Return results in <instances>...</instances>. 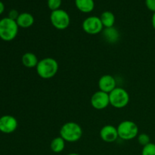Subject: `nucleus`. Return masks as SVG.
<instances>
[{
  "label": "nucleus",
  "instance_id": "1",
  "mask_svg": "<svg viewBox=\"0 0 155 155\" xmlns=\"http://www.w3.org/2000/svg\"><path fill=\"white\" fill-rule=\"evenodd\" d=\"M59 65L57 61L53 58H45L39 61L36 66L37 74L44 80L51 79L57 74Z\"/></svg>",
  "mask_w": 155,
  "mask_h": 155
},
{
  "label": "nucleus",
  "instance_id": "2",
  "mask_svg": "<svg viewBox=\"0 0 155 155\" xmlns=\"http://www.w3.org/2000/svg\"><path fill=\"white\" fill-rule=\"evenodd\" d=\"M83 136V129L75 122H68L60 129V136L66 142H76Z\"/></svg>",
  "mask_w": 155,
  "mask_h": 155
},
{
  "label": "nucleus",
  "instance_id": "3",
  "mask_svg": "<svg viewBox=\"0 0 155 155\" xmlns=\"http://www.w3.org/2000/svg\"><path fill=\"white\" fill-rule=\"evenodd\" d=\"M18 27L16 21L9 18H4L0 20V39L5 42H10L15 39L18 33Z\"/></svg>",
  "mask_w": 155,
  "mask_h": 155
},
{
  "label": "nucleus",
  "instance_id": "4",
  "mask_svg": "<svg viewBox=\"0 0 155 155\" xmlns=\"http://www.w3.org/2000/svg\"><path fill=\"white\" fill-rule=\"evenodd\" d=\"M118 136L124 141H130L139 136V127L132 120H124L117 126Z\"/></svg>",
  "mask_w": 155,
  "mask_h": 155
},
{
  "label": "nucleus",
  "instance_id": "5",
  "mask_svg": "<svg viewBox=\"0 0 155 155\" xmlns=\"http://www.w3.org/2000/svg\"><path fill=\"white\" fill-rule=\"evenodd\" d=\"M110 104L115 108H124L130 102V95L124 88L116 87L109 93Z\"/></svg>",
  "mask_w": 155,
  "mask_h": 155
},
{
  "label": "nucleus",
  "instance_id": "6",
  "mask_svg": "<svg viewBox=\"0 0 155 155\" xmlns=\"http://www.w3.org/2000/svg\"><path fill=\"white\" fill-rule=\"evenodd\" d=\"M50 21L53 27L57 30H66L71 24V18L66 11L63 9L53 11L50 15Z\"/></svg>",
  "mask_w": 155,
  "mask_h": 155
},
{
  "label": "nucleus",
  "instance_id": "7",
  "mask_svg": "<svg viewBox=\"0 0 155 155\" xmlns=\"http://www.w3.org/2000/svg\"><path fill=\"white\" fill-rule=\"evenodd\" d=\"M82 27L85 33L89 35H96L101 33L104 30V26L99 17L90 16L83 21Z\"/></svg>",
  "mask_w": 155,
  "mask_h": 155
},
{
  "label": "nucleus",
  "instance_id": "8",
  "mask_svg": "<svg viewBox=\"0 0 155 155\" xmlns=\"http://www.w3.org/2000/svg\"><path fill=\"white\" fill-rule=\"evenodd\" d=\"M91 105L96 110H103L110 104L109 94L98 90L92 95L90 99Z\"/></svg>",
  "mask_w": 155,
  "mask_h": 155
},
{
  "label": "nucleus",
  "instance_id": "9",
  "mask_svg": "<svg viewBox=\"0 0 155 155\" xmlns=\"http://www.w3.org/2000/svg\"><path fill=\"white\" fill-rule=\"evenodd\" d=\"M18 120L12 115H4L0 117V131L5 134H10L17 130Z\"/></svg>",
  "mask_w": 155,
  "mask_h": 155
},
{
  "label": "nucleus",
  "instance_id": "10",
  "mask_svg": "<svg viewBox=\"0 0 155 155\" xmlns=\"http://www.w3.org/2000/svg\"><path fill=\"white\" fill-rule=\"evenodd\" d=\"M99 135L100 138L107 143H112L119 138L117 127L110 124L104 126L100 130Z\"/></svg>",
  "mask_w": 155,
  "mask_h": 155
},
{
  "label": "nucleus",
  "instance_id": "11",
  "mask_svg": "<svg viewBox=\"0 0 155 155\" xmlns=\"http://www.w3.org/2000/svg\"><path fill=\"white\" fill-rule=\"evenodd\" d=\"M116 87L117 82L113 76L105 74V75H103L100 77L99 80H98L99 90L109 94Z\"/></svg>",
  "mask_w": 155,
  "mask_h": 155
},
{
  "label": "nucleus",
  "instance_id": "12",
  "mask_svg": "<svg viewBox=\"0 0 155 155\" xmlns=\"http://www.w3.org/2000/svg\"><path fill=\"white\" fill-rule=\"evenodd\" d=\"M101 33H102V36L104 40L108 42V43H116L117 42H118L120 37L119 31L114 27H109V28H104Z\"/></svg>",
  "mask_w": 155,
  "mask_h": 155
},
{
  "label": "nucleus",
  "instance_id": "13",
  "mask_svg": "<svg viewBox=\"0 0 155 155\" xmlns=\"http://www.w3.org/2000/svg\"><path fill=\"white\" fill-rule=\"evenodd\" d=\"M34 17L28 12H23L18 16L16 22L18 27L21 28H29L34 24Z\"/></svg>",
  "mask_w": 155,
  "mask_h": 155
},
{
  "label": "nucleus",
  "instance_id": "14",
  "mask_svg": "<svg viewBox=\"0 0 155 155\" xmlns=\"http://www.w3.org/2000/svg\"><path fill=\"white\" fill-rule=\"evenodd\" d=\"M21 61H22L23 65L27 68H36L39 63L37 56L33 52L24 53L21 58Z\"/></svg>",
  "mask_w": 155,
  "mask_h": 155
},
{
  "label": "nucleus",
  "instance_id": "15",
  "mask_svg": "<svg viewBox=\"0 0 155 155\" xmlns=\"http://www.w3.org/2000/svg\"><path fill=\"white\" fill-rule=\"evenodd\" d=\"M75 5L83 13H90L95 8L94 0H75Z\"/></svg>",
  "mask_w": 155,
  "mask_h": 155
},
{
  "label": "nucleus",
  "instance_id": "16",
  "mask_svg": "<svg viewBox=\"0 0 155 155\" xmlns=\"http://www.w3.org/2000/svg\"><path fill=\"white\" fill-rule=\"evenodd\" d=\"M99 18L104 26V28H109V27H113L114 26L115 15H114L113 12H110V11H105L101 13Z\"/></svg>",
  "mask_w": 155,
  "mask_h": 155
},
{
  "label": "nucleus",
  "instance_id": "17",
  "mask_svg": "<svg viewBox=\"0 0 155 155\" xmlns=\"http://www.w3.org/2000/svg\"><path fill=\"white\" fill-rule=\"evenodd\" d=\"M65 142L61 136L55 137L51 140L50 144V148L51 151L54 153H61L64 150L65 148Z\"/></svg>",
  "mask_w": 155,
  "mask_h": 155
},
{
  "label": "nucleus",
  "instance_id": "18",
  "mask_svg": "<svg viewBox=\"0 0 155 155\" xmlns=\"http://www.w3.org/2000/svg\"><path fill=\"white\" fill-rule=\"evenodd\" d=\"M142 155H155V144L150 142L144 146L142 150Z\"/></svg>",
  "mask_w": 155,
  "mask_h": 155
},
{
  "label": "nucleus",
  "instance_id": "19",
  "mask_svg": "<svg viewBox=\"0 0 155 155\" xmlns=\"http://www.w3.org/2000/svg\"><path fill=\"white\" fill-rule=\"evenodd\" d=\"M61 3L62 0H47V5L51 12L60 9Z\"/></svg>",
  "mask_w": 155,
  "mask_h": 155
},
{
  "label": "nucleus",
  "instance_id": "20",
  "mask_svg": "<svg viewBox=\"0 0 155 155\" xmlns=\"http://www.w3.org/2000/svg\"><path fill=\"white\" fill-rule=\"evenodd\" d=\"M137 140L139 142V143L143 147L151 142L150 136L148 134H146V133H141V134H139V136H137Z\"/></svg>",
  "mask_w": 155,
  "mask_h": 155
},
{
  "label": "nucleus",
  "instance_id": "21",
  "mask_svg": "<svg viewBox=\"0 0 155 155\" xmlns=\"http://www.w3.org/2000/svg\"><path fill=\"white\" fill-rule=\"evenodd\" d=\"M145 5L149 11L155 12V0H145Z\"/></svg>",
  "mask_w": 155,
  "mask_h": 155
},
{
  "label": "nucleus",
  "instance_id": "22",
  "mask_svg": "<svg viewBox=\"0 0 155 155\" xmlns=\"http://www.w3.org/2000/svg\"><path fill=\"white\" fill-rule=\"evenodd\" d=\"M19 15L20 14L18 13V11L15 10V9H12V10H11L10 12H8V18H9L10 19L14 20V21H16V20L18 19Z\"/></svg>",
  "mask_w": 155,
  "mask_h": 155
},
{
  "label": "nucleus",
  "instance_id": "23",
  "mask_svg": "<svg viewBox=\"0 0 155 155\" xmlns=\"http://www.w3.org/2000/svg\"><path fill=\"white\" fill-rule=\"evenodd\" d=\"M5 11V5L4 4H3V2L2 1H0V15H2V14Z\"/></svg>",
  "mask_w": 155,
  "mask_h": 155
},
{
  "label": "nucleus",
  "instance_id": "24",
  "mask_svg": "<svg viewBox=\"0 0 155 155\" xmlns=\"http://www.w3.org/2000/svg\"><path fill=\"white\" fill-rule=\"evenodd\" d=\"M151 24H152L153 28H154V30H155V12L153 13L152 18H151Z\"/></svg>",
  "mask_w": 155,
  "mask_h": 155
},
{
  "label": "nucleus",
  "instance_id": "25",
  "mask_svg": "<svg viewBox=\"0 0 155 155\" xmlns=\"http://www.w3.org/2000/svg\"><path fill=\"white\" fill-rule=\"evenodd\" d=\"M67 155H80V154H77V153H70V154H68Z\"/></svg>",
  "mask_w": 155,
  "mask_h": 155
},
{
  "label": "nucleus",
  "instance_id": "26",
  "mask_svg": "<svg viewBox=\"0 0 155 155\" xmlns=\"http://www.w3.org/2000/svg\"><path fill=\"white\" fill-rule=\"evenodd\" d=\"M0 133H1V131H0Z\"/></svg>",
  "mask_w": 155,
  "mask_h": 155
}]
</instances>
